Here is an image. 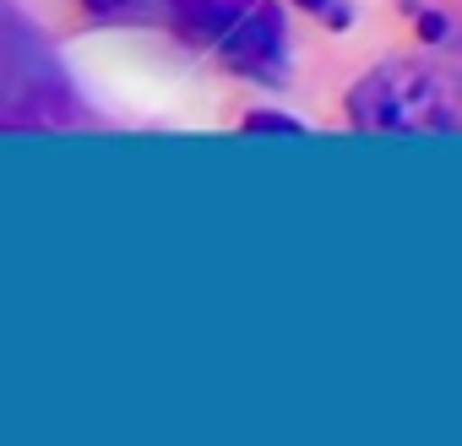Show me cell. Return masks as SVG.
<instances>
[{"mask_svg": "<svg viewBox=\"0 0 462 446\" xmlns=\"http://www.w3.org/2000/svg\"><path fill=\"white\" fill-rule=\"evenodd\" d=\"M245 131H305V125L289 115H245Z\"/></svg>", "mask_w": 462, "mask_h": 446, "instance_id": "cell-6", "label": "cell"}, {"mask_svg": "<svg viewBox=\"0 0 462 446\" xmlns=\"http://www.w3.org/2000/svg\"><path fill=\"white\" fill-rule=\"evenodd\" d=\"M71 120H82V104L66 66L12 0H0V131H60Z\"/></svg>", "mask_w": 462, "mask_h": 446, "instance_id": "cell-2", "label": "cell"}, {"mask_svg": "<svg viewBox=\"0 0 462 446\" xmlns=\"http://www.w3.org/2000/svg\"><path fill=\"white\" fill-rule=\"evenodd\" d=\"M88 12H98V17H131V12H147V0H88Z\"/></svg>", "mask_w": 462, "mask_h": 446, "instance_id": "cell-5", "label": "cell"}, {"mask_svg": "<svg viewBox=\"0 0 462 446\" xmlns=\"http://www.w3.org/2000/svg\"><path fill=\"white\" fill-rule=\"evenodd\" d=\"M147 17L245 77L278 82L289 71V33L273 0H147Z\"/></svg>", "mask_w": 462, "mask_h": 446, "instance_id": "cell-1", "label": "cell"}, {"mask_svg": "<svg viewBox=\"0 0 462 446\" xmlns=\"http://www.w3.org/2000/svg\"><path fill=\"white\" fill-rule=\"evenodd\" d=\"M305 12H316V17H321V23H332V28H348V23H354L348 0H305Z\"/></svg>", "mask_w": 462, "mask_h": 446, "instance_id": "cell-4", "label": "cell"}, {"mask_svg": "<svg viewBox=\"0 0 462 446\" xmlns=\"http://www.w3.org/2000/svg\"><path fill=\"white\" fill-rule=\"evenodd\" d=\"M359 131H462V71L440 60H386L348 93Z\"/></svg>", "mask_w": 462, "mask_h": 446, "instance_id": "cell-3", "label": "cell"}]
</instances>
